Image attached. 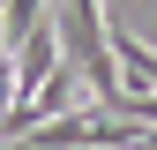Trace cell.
<instances>
[{"instance_id":"obj_2","label":"cell","mask_w":157,"mask_h":150,"mask_svg":"<svg viewBox=\"0 0 157 150\" xmlns=\"http://www.w3.org/2000/svg\"><path fill=\"white\" fill-rule=\"evenodd\" d=\"M52 60H60V30H52L45 15H37V23H30L23 38H15V90H30L37 75L52 68Z\"/></svg>"},{"instance_id":"obj_1","label":"cell","mask_w":157,"mask_h":150,"mask_svg":"<svg viewBox=\"0 0 157 150\" xmlns=\"http://www.w3.org/2000/svg\"><path fill=\"white\" fill-rule=\"evenodd\" d=\"M52 30H60V53L82 68V90H90V98L120 83V60H112L105 8H97V0H60V23H52Z\"/></svg>"}]
</instances>
